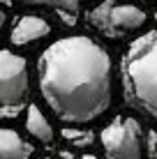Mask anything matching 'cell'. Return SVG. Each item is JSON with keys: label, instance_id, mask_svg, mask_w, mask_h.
I'll use <instances>...</instances> for the list:
<instances>
[{"label": "cell", "instance_id": "3957f363", "mask_svg": "<svg viewBox=\"0 0 157 159\" xmlns=\"http://www.w3.org/2000/svg\"><path fill=\"white\" fill-rule=\"evenodd\" d=\"M106 159H141L143 157V136L141 125L134 118H116L99 134Z\"/></svg>", "mask_w": 157, "mask_h": 159}, {"label": "cell", "instance_id": "5bb4252c", "mask_svg": "<svg viewBox=\"0 0 157 159\" xmlns=\"http://www.w3.org/2000/svg\"><path fill=\"white\" fill-rule=\"evenodd\" d=\"M44 159H51V157H44Z\"/></svg>", "mask_w": 157, "mask_h": 159}, {"label": "cell", "instance_id": "8fae6325", "mask_svg": "<svg viewBox=\"0 0 157 159\" xmlns=\"http://www.w3.org/2000/svg\"><path fill=\"white\" fill-rule=\"evenodd\" d=\"M148 136H150V155L157 157V134L155 131H148Z\"/></svg>", "mask_w": 157, "mask_h": 159}, {"label": "cell", "instance_id": "5b68a950", "mask_svg": "<svg viewBox=\"0 0 157 159\" xmlns=\"http://www.w3.org/2000/svg\"><path fill=\"white\" fill-rule=\"evenodd\" d=\"M90 23L106 37H118L120 32L141 28L145 23V12L134 5H116L113 0H104L90 12Z\"/></svg>", "mask_w": 157, "mask_h": 159}, {"label": "cell", "instance_id": "30bf717a", "mask_svg": "<svg viewBox=\"0 0 157 159\" xmlns=\"http://www.w3.org/2000/svg\"><path fill=\"white\" fill-rule=\"evenodd\" d=\"M62 139L65 141H72L76 145H85V143H93V131H79V129H65L62 131Z\"/></svg>", "mask_w": 157, "mask_h": 159}, {"label": "cell", "instance_id": "7a4b0ae2", "mask_svg": "<svg viewBox=\"0 0 157 159\" xmlns=\"http://www.w3.org/2000/svg\"><path fill=\"white\" fill-rule=\"evenodd\" d=\"M122 88L134 108L157 120V32L150 30L127 46L122 58Z\"/></svg>", "mask_w": 157, "mask_h": 159}, {"label": "cell", "instance_id": "52a82bcc", "mask_svg": "<svg viewBox=\"0 0 157 159\" xmlns=\"http://www.w3.org/2000/svg\"><path fill=\"white\" fill-rule=\"evenodd\" d=\"M35 148L25 143L14 129L0 127V159H30Z\"/></svg>", "mask_w": 157, "mask_h": 159}, {"label": "cell", "instance_id": "277c9868", "mask_svg": "<svg viewBox=\"0 0 157 159\" xmlns=\"http://www.w3.org/2000/svg\"><path fill=\"white\" fill-rule=\"evenodd\" d=\"M28 95V62L25 58L2 48L0 51V108L21 111Z\"/></svg>", "mask_w": 157, "mask_h": 159}, {"label": "cell", "instance_id": "6da1fadb", "mask_svg": "<svg viewBox=\"0 0 157 159\" xmlns=\"http://www.w3.org/2000/svg\"><path fill=\"white\" fill-rule=\"evenodd\" d=\"M39 92L65 125H88L102 118L113 97L111 56L85 35L56 39L37 60Z\"/></svg>", "mask_w": 157, "mask_h": 159}, {"label": "cell", "instance_id": "4fadbf2b", "mask_svg": "<svg viewBox=\"0 0 157 159\" xmlns=\"http://www.w3.org/2000/svg\"><path fill=\"white\" fill-rule=\"evenodd\" d=\"M62 159H79V157H74L72 152H62Z\"/></svg>", "mask_w": 157, "mask_h": 159}, {"label": "cell", "instance_id": "ba28073f", "mask_svg": "<svg viewBox=\"0 0 157 159\" xmlns=\"http://www.w3.org/2000/svg\"><path fill=\"white\" fill-rule=\"evenodd\" d=\"M25 129H28L30 136H35L42 143H51L53 141V127L48 125L46 116L39 111L37 104H30V106L25 108Z\"/></svg>", "mask_w": 157, "mask_h": 159}, {"label": "cell", "instance_id": "8992f818", "mask_svg": "<svg viewBox=\"0 0 157 159\" xmlns=\"http://www.w3.org/2000/svg\"><path fill=\"white\" fill-rule=\"evenodd\" d=\"M48 32H51V25H48V21L44 16L25 14V16H19V21L14 23L12 32H9V39H12L14 46H25L30 42L46 37Z\"/></svg>", "mask_w": 157, "mask_h": 159}, {"label": "cell", "instance_id": "9c48e42d", "mask_svg": "<svg viewBox=\"0 0 157 159\" xmlns=\"http://www.w3.org/2000/svg\"><path fill=\"white\" fill-rule=\"evenodd\" d=\"M25 5H46L53 7L58 14H76L79 12V0H23Z\"/></svg>", "mask_w": 157, "mask_h": 159}, {"label": "cell", "instance_id": "7c38bea8", "mask_svg": "<svg viewBox=\"0 0 157 159\" xmlns=\"http://www.w3.org/2000/svg\"><path fill=\"white\" fill-rule=\"evenodd\" d=\"M2 28H5V12H2V7H0V35H2Z\"/></svg>", "mask_w": 157, "mask_h": 159}]
</instances>
